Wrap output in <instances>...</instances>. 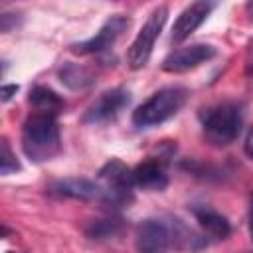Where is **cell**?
<instances>
[{
  "mask_svg": "<svg viewBox=\"0 0 253 253\" xmlns=\"http://www.w3.org/2000/svg\"><path fill=\"white\" fill-rule=\"evenodd\" d=\"M208 245L206 233H198L174 215L146 217L136 227V247L140 253H168L172 249L198 253Z\"/></svg>",
  "mask_w": 253,
  "mask_h": 253,
  "instance_id": "6da1fadb",
  "label": "cell"
},
{
  "mask_svg": "<svg viewBox=\"0 0 253 253\" xmlns=\"http://www.w3.org/2000/svg\"><path fill=\"white\" fill-rule=\"evenodd\" d=\"M22 150L24 154L36 162H47L61 152V134L59 125L53 115L32 113L22 125Z\"/></svg>",
  "mask_w": 253,
  "mask_h": 253,
  "instance_id": "7a4b0ae2",
  "label": "cell"
},
{
  "mask_svg": "<svg viewBox=\"0 0 253 253\" xmlns=\"http://www.w3.org/2000/svg\"><path fill=\"white\" fill-rule=\"evenodd\" d=\"M200 125L211 146H229L243 126V107L235 101H221L200 111Z\"/></svg>",
  "mask_w": 253,
  "mask_h": 253,
  "instance_id": "3957f363",
  "label": "cell"
},
{
  "mask_svg": "<svg viewBox=\"0 0 253 253\" xmlns=\"http://www.w3.org/2000/svg\"><path fill=\"white\" fill-rule=\"evenodd\" d=\"M188 89L182 85H168L154 91L142 105L132 111V125L138 128H150L176 117L188 101Z\"/></svg>",
  "mask_w": 253,
  "mask_h": 253,
  "instance_id": "277c9868",
  "label": "cell"
},
{
  "mask_svg": "<svg viewBox=\"0 0 253 253\" xmlns=\"http://www.w3.org/2000/svg\"><path fill=\"white\" fill-rule=\"evenodd\" d=\"M166 20H168V6H164V4L156 6L148 14L146 22L138 30L136 38L132 40V43L126 51V63H128L130 69H140L148 63V59L154 51V43L160 38Z\"/></svg>",
  "mask_w": 253,
  "mask_h": 253,
  "instance_id": "5b68a950",
  "label": "cell"
},
{
  "mask_svg": "<svg viewBox=\"0 0 253 253\" xmlns=\"http://www.w3.org/2000/svg\"><path fill=\"white\" fill-rule=\"evenodd\" d=\"M47 194L61 200H77V202H97L113 208V196L103 186L89 178H59L47 186Z\"/></svg>",
  "mask_w": 253,
  "mask_h": 253,
  "instance_id": "8992f818",
  "label": "cell"
},
{
  "mask_svg": "<svg viewBox=\"0 0 253 253\" xmlns=\"http://www.w3.org/2000/svg\"><path fill=\"white\" fill-rule=\"evenodd\" d=\"M128 26H130L128 16L113 14L105 20V24L99 28V32L93 38H89L85 42L71 43V51L77 55H105L115 47V43L128 30Z\"/></svg>",
  "mask_w": 253,
  "mask_h": 253,
  "instance_id": "52a82bcc",
  "label": "cell"
},
{
  "mask_svg": "<svg viewBox=\"0 0 253 253\" xmlns=\"http://www.w3.org/2000/svg\"><path fill=\"white\" fill-rule=\"evenodd\" d=\"M130 103V91L125 87H113L103 91L83 113L81 121L85 125H105L115 121Z\"/></svg>",
  "mask_w": 253,
  "mask_h": 253,
  "instance_id": "ba28073f",
  "label": "cell"
},
{
  "mask_svg": "<svg viewBox=\"0 0 253 253\" xmlns=\"http://www.w3.org/2000/svg\"><path fill=\"white\" fill-rule=\"evenodd\" d=\"M215 55H217V49L210 43H192V45L176 47L164 57L162 69L166 73H186L211 61Z\"/></svg>",
  "mask_w": 253,
  "mask_h": 253,
  "instance_id": "9c48e42d",
  "label": "cell"
},
{
  "mask_svg": "<svg viewBox=\"0 0 253 253\" xmlns=\"http://www.w3.org/2000/svg\"><path fill=\"white\" fill-rule=\"evenodd\" d=\"M213 8H215L213 2H204V0L188 4V6L178 14V18H176L174 24H172L170 42H172V43H182V42H186V40L206 22V18L211 14Z\"/></svg>",
  "mask_w": 253,
  "mask_h": 253,
  "instance_id": "30bf717a",
  "label": "cell"
},
{
  "mask_svg": "<svg viewBox=\"0 0 253 253\" xmlns=\"http://www.w3.org/2000/svg\"><path fill=\"white\" fill-rule=\"evenodd\" d=\"M132 184L134 188L146 192H162L168 186V174L162 156H152L142 160L132 168Z\"/></svg>",
  "mask_w": 253,
  "mask_h": 253,
  "instance_id": "8fae6325",
  "label": "cell"
},
{
  "mask_svg": "<svg viewBox=\"0 0 253 253\" xmlns=\"http://www.w3.org/2000/svg\"><path fill=\"white\" fill-rule=\"evenodd\" d=\"M190 211L196 217V221L202 227V231L208 235V239L223 241V239L229 237V233H231L229 219L225 215H221L217 210H213L211 206H208V204H192Z\"/></svg>",
  "mask_w": 253,
  "mask_h": 253,
  "instance_id": "7c38bea8",
  "label": "cell"
},
{
  "mask_svg": "<svg viewBox=\"0 0 253 253\" xmlns=\"http://www.w3.org/2000/svg\"><path fill=\"white\" fill-rule=\"evenodd\" d=\"M28 101L36 113H45V115H53V117H57L65 109V99L61 95H57L51 87H45V85H36L30 91Z\"/></svg>",
  "mask_w": 253,
  "mask_h": 253,
  "instance_id": "4fadbf2b",
  "label": "cell"
},
{
  "mask_svg": "<svg viewBox=\"0 0 253 253\" xmlns=\"http://www.w3.org/2000/svg\"><path fill=\"white\" fill-rule=\"evenodd\" d=\"M59 81L73 89V91H81V89H87L95 83V73L91 67L87 65H81V63H63L61 69H59Z\"/></svg>",
  "mask_w": 253,
  "mask_h": 253,
  "instance_id": "5bb4252c",
  "label": "cell"
},
{
  "mask_svg": "<svg viewBox=\"0 0 253 253\" xmlns=\"http://www.w3.org/2000/svg\"><path fill=\"white\" fill-rule=\"evenodd\" d=\"M123 219L121 217H103V219H93L85 227V235L95 241L119 237L123 233Z\"/></svg>",
  "mask_w": 253,
  "mask_h": 253,
  "instance_id": "9a60e30c",
  "label": "cell"
},
{
  "mask_svg": "<svg viewBox=\"0 0 253 253\" xmlns=\"http://www.w3.org/2000/svg\"><path fill=\"white\" fill-rule=\"evenodd\" d=\"M20 170H22V164L16 158L14 150L10 148V142L6 138H2V142H0V174L10 176V174L20 172Z\"/></svg>",
  "mask_w": 253,
  "mask_h": 253,
  "instance_id": "2e32d148",
  "label": "cell"
},
{
  "mask_svg": "<svg viewBox=\"0 0 253 253\" xmlns=\"http://www.w3.org/2000/svg\"><path fill=\"white\" fill-rule=\"evenodd\" d=\"M16 14H8V12H2V16H0V30L2 32H10L12 30V26H16L18 24V18H14Z\"/></svg>",
  "mask_w": 253,
  "mask_h": 253,
  "instance_id": "e0dca14e",
  "label": "cell"
},
{
  "mask_svg": "<svg viewBox=\"0 0 253 253\" xmlns=\"http://www.w3.org/2000/svg\"><path fill=\"white\" fill-rule=\"evenodd\" d=\"M243 152L253 160V126L249 128L247 136H245V142H243Z\"/></svg>",
  "mask_w": 253,
  "mask_h": 253,
  "instance_id": "ac0fdd59",
  "label": "cell"
},
{
  "mask_svg": "<svg viewBox=\"0 0 253 253\" xmlns=\"http://www.w3.org/2000/svg\"><path fill=\"white\" fill-rule=\"evenodd\" d=\"M18 91V85H2V103H8Z\"/></svg>",
  "mask_w": 253,
  "mask_h": 253,
  "instance_id": "d6986e66",
  "label": "cell"
},
{
  "mask_svg": "<svg viewBox=\"0 0 253 253\" xmlns=\"http://www.w3.org/2000/svg\"><path fill=\"white\" fill-rule=\"evenodd\" d=\"M247 221H249V235L253 239V194H251V202H249V215H247Z\"/></svg>",
  "mask_w": 253,
  "mask_h": 253,
  "instance_id": "ffe728a7",
  "label": "cell"
},
{
  "mask_svg": "<svg viewBox=\"0 0 253 253\" xmlns=\"http://www.w3.org/2000/svg\"><path fill=\"white\" fill-rule=\"evenodd\" d=\"M245 12H247V16H249V20L253 22V0L245 4Z\"/></svg>",
  "mask_w": 253,
  "mask_h": 253,
  "instance_id": "44dd1931",
  "label": "cell"
}]
</instances>
